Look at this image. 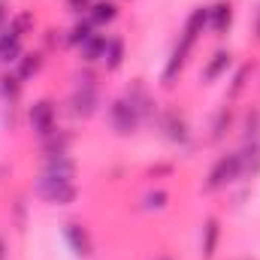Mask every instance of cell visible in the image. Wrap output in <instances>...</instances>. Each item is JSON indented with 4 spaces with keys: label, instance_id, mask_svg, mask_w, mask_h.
Instances as JSON below:
<instances>
[{
    "label": "cell",
    "instance_id": "cell-29",
    "mask_svg": "<svg viewBox=\"0 0 260 260\" xmlns=\"http://www.w3.org/2000/svg\"><path fill=\"white\" fill-rule=\"evenodd\" d=\"M40 40H43V52H46V55H49V52H58V49H67V40H64V30H61V27L43 30Z\"/></svg>",
    "mask_w": 260,
    "mask_h": 260
},
{
    "label": "cell",
    "instance_id": "cell-27",
    "mask_svg": "<svg viewBox=\"0 0 260 260\" xmlns=\"http://www.w3.org/2000/svg\"><path fill=\"white\" fill-rule=\"evenodd\" d=\"M9 24H12V27L27 40V34H34V30H37V15H34L30 9H21V12H12Z\"/></svg>",
    "mask_w": 260,
    "mask_h": 260
},
{
    "label": "cell",
    "instance_id": "cell-35",
    "mask_svg": "<svg viewBox=\"0 0 260 260\" xmlns=\"http://www.w3.org/2000/svg\"><path fill=\"white\" fill-rule=\"evenodd\" d=\"M154 260H173V257H170V254H157Z\"/></svg>",
    "mask_w": 260,
    "mask_h": 260
},
{
    "label": "cell",
    "instance_id": "cell-14",
    "mask_svg": "<svg viewBox=\"0 0 260 260\" xmlns=\"http://www.w3.org/2000/svg\"><path fill=\"white\" fill-rule=\"evenodd\" d=\"M24 52H27L24 37H21L12 24H6V27L0 30V67L12 70V67L18 64V58H21Z\"/></svg>",
    "mask_w": 260,
    "mask_h": 260
},
{
    "label": "cell",
    "instance_id": "cell-23",
    "mask_svg": "<svg viewBox=\"0 0 260 260\" xmlns=\"http://www.w3.org/2000/svg\"><path fill=\"white\" fill-rule=\"evenodd\" d=\"M239 164H242V179L254 182L260 176V142H239Z\"/></svg>",
    "mask_w": 260,
    "mask_h": 260
},
{
    "label": "cell",
    "instance_id": "cell-24",
    "mask_svg": "<svg viewBox=\"0 0 260 260\" xmlns=\"http://www.w3.org/2000/svg\"><path fill=\"white\" fill-rule=\"evenodd\" d=\"M106 37L109 34H103V30H97L91 40H85L76 52H79V61L88 67H100V55H103V46H106Z\"/></svg>",
    "mask_w": 260,
    "mask_h": 260
},
{
    "label": "cell",
    "instance_id": "cell-7",
    "mask_svg": "<svg viewBox=\"0 0 260 260\" xmlns=\"http://www.w3.org/2000/svg\"><path fill=\"white\" fill-rule=\"evenodd\" d=\"M61 236H64L67 248L73 251V257H76V260L94 257L97 242H94V233H91V227H88L85 221H79V218L64 221V224H61Z\"/></svg>",
    "mask_w": 260,
    "mask_h": 260
},
{
    "label": "cell",
    "instance_id": "cell-13",
    "mask_svg": "<svg viewBox=\"0 0 260 260\" xmlns=\"http://www.w3.org/2000/svg\"><path fill=\"white\" fill-rule=\"evenodd\" d=\"M191 49H185L182 43H173V49H170V55H167V64L160 70V88H167V91H173L176 88V82L182 79V73H185V67L191 61Z\"/></svg>",
    "mask_w": 260,
    "mask_h": 260
},
{
    "label": "cell",
    "instance_id": "cell-3",
    "mask_svg": "<svg viewBox=\"0 0 260 260\" xmlns=\"http://www.w3.org/2000/svg\"><path fill=\"white\" fill-rule=\"evenodd\" d=\"M236 182H242V164H239V151L230 148V151H221V154L212 160V167H209L206 176H203L200 191H203V194H221V191L233 188Z\"/></svg>",
    "mask_w": 260,
    "mask_h": 260
},
{
    "label": "cell",
    "instance_id": "cell-10",
    "mask_svg": "<svg viewBox=\"0 0 260 260\" xmlns=\"http://www.w3.org/2000/svg\"><path fill=\"white\" fill-rule=\"evenodd\" d=\"M233 58H236V55H233V49H230V46H218V49L203 61V67H200V82H203V85H215V82L227 79V76H230V70L236 67Z\"/></svg>",
    "mask_w": 260,
    "mask_h": 260
},
{
    "label": "cell",
    "instance_id": "cell-8",
    "mask_svg": "<svg viewBox=\"0 0 260 260\" xmlns=\"http://www.w3.org/2000/svg\"><path fill=\"white\" fill-rule=\"evenodd\" d=\"M121 94H124V97L130 100V106L139 112L142 124H154V118H157V112H160V103L154 100L151 88H148L142 79H133V82H127Z\"/></svg>",
    "mask_w": 260,
    "mask_h": 260
},
{
    "label": "cell",
    "instance_id": "cell-15",
    "mask_svg": "<svg viewBox=\"0 0 260 260\" xmlns=\"http://www.w3.org/2000/svg\"><path fill=\"white\" fill-rule=\"evenodd\" d=\"M233 18H236V3L233 0H215V3H209V30L215 37H227L233 30Z\"/></svg>",
    "mask_w": 260,
    "mask_h": 260
},
{
    "label": "cell",
    "instance_id": "cell-33",
    "mask_svg": "<svg viewBox=\"0 0 260 260\" xmlns=\"http://www.w3.org/2000/svg\"><path fill=\"white\" fill-rule=\"evenodd\" d=\"M9 18H12V12H9V0H0V30L9 24Z\"/></svg>",
    "mask_w": 260,
    "mask_h": 260
},
{
    "label": "cell",
    "instance_id": "cell-36",
    "mask_svg": "<svg viewBox=\"0 0 260 260\" xmlns=\"http://www.w3.org/2000/svg\"><path fill=\"white\" fill-rule=\"evenodd\" d=\"M130 3H133V0H130Z\"/></svg>",
    "mask_w": 260,
    "mask_h": 260
},
{
    "label": "cell",
    "instance_id": "cell-21",
    "mask_svg": "<svg viewBox=\"0 0 260 260\" xmlns=\"http://www.w3.org/2000/svg\"><path fill=\"white\" fill-rule=\"evenodd\" d=\"M239 142H260V103H251L239 112Z\"/></svg>",
    "mask_w": 260,
    "mask_h": 260
},
{
    "label": "cell",
    "instance_id": "cell-22",
    "mask_svg": "<svg viewBox=\"0 0 260 260\" xmlns=\"http://www.w3.org/2000/svg\"><path fill=\"white\" fill-rule=\"evenodd\" d=\"M24 94V82L18 79L15 70H3L0 73V103L3 106H18Z\"/></svg>",
    "mask_w": 260,
    "mask_h": 260
},
{
    "label": "cell",
    "instance_id": "cell-20",
    "mask_svg": "<svg viewBox=\"0 0 260 260\" xmlns=\"http://www.w3.org/2000/svg\"><path fill=\"white\" fill-rule=\"evenodd\" d=\"M46 61H49V58H46V52H43V49H27V52L18 58V64L12 67V70L18 73V79H21V82H34V79L46 70Z\"/></svg>",
    "mask_w": 260,
    "mask_h": 260
},
{
    "label": "cell",
    "instance_id": "cell-1",
    "mask_svg": "<svg viewBox=\"0 0 260 260\" xmlns=\"http://www.w3.org/2000/svg\"><path fill=\"white\" fill-rule=\"evenodd\" d=\"M76 173H79V164H76L73 154H46L40 160V170L34 176L30 191L46 206H55V209L73 206L79 200Z\"/></svg>",
    "mask_w": 260,
    "mask_h": 260
},
{
    "label": "cell",
    "instance_id": "cell-16",
    "mask_svg": "<svg viewBox=\"0 0 260 260\" xmlns=\"http://www.w3.org/2000/svg\"><path fill=\"white\" fill-rule=\"evenodd\" d=\"M127 61V40L121 34H109L106 37V46H103V55H100V70L103 73H118Z\"/></svg>",
    "mask_w": 260,
    "mask_h": 260
},
{
    "label": "cell",
    "instance_id": "cell-17",
    "mask_svg": "<svg viewBox=\"0 0 260 260\" xmlns=\"http://www.w3.org/2000/svg\"><path fill=\"white\" fill-rule=\"evenodd\" d=\"M251 76H254V61H245V64L233 67L230 70V82H227V91H224V100L227 103H239L251 85Z\"/></svg>",
    "mask_w": 260,
    "mask_h": 260
},
{
    "label": "cell",
    "instance_id": "cell-9",
    "mask_svg": "<svg viewBox=\"0 0 260 260\" xmlns=\"http://www.w3.org/2000/svg\"><path fill=\"white\" fill-rule=\"evenodd\" d=\"M236 121H239V109H236V103H221L215 112H212V118H209V133H206V142L209 145H221V142H227V136L236 130Z\"/></svg>",
    "mask_w": 260,
    "mask_h": 260
},
{
    "label": "cell",
    "instance_id": "cell-2",
    "mask_svg": "<svg viewBox=\"0 0 260 260\" xmlns=\"http://www.w3.org/2000/svg\"><path fill=\"white\" fill-rule=\"evenodd\" d=\"M67 112L73 118H94L106 109V97H103V85H100V73L88 64H79L70 73V94H67Z\"/></svg>",
    "mask_w": 260,
    "mask_h": 260
},
{
    "label": "cell",
    "instance_id": "cell-18",
    "mask_svg": "<svg viewBox=\"0 0 260 260\" xmlns=\"http://www.w3.org/2000/svg\"><path fill=\"white\" fill-rule=\"evenodd\" d=\"M85 18H88L97 30H106V27H112V24L121 18V0H94Z\"/></svg>",
    "mask_w": 260,
    "mask_h": 260
},
{
    "label": "cell",
    "instance_id": "cell-32",
    "mask_svg": "<svg viewBox=\"0 0 260 260\" xmlns=\"http://www.w3.org/2000/svg\"><path fill=\"white\" fill-rule=\"evenodd\" d=\"M9 251H12V242H9V236L0 230V260H9Z\"/></svg>",
    "mask_w": 260,
    "mask_h": 260
},
{
    "label": "cell",
    "instance_id": "cell-28",
    "mask_svg": "<svg viewBox=\"0 0 260 260\" xmlns=\"http://www.w3.org/2000/svg\"><path fill=\"white\" fill-rule=\"evenodd\" d=\"M27 212H30V203H27L24 197H15V200L9 203V218H12V227H15V230H24Z\"/></svg>",
    "mask_w": 260,
    "mask_h": 260
},
{
    "label": "cell",
    "instance_id": "cell-6",
    "mask_svg": "<svg viewBox=\"0 0 260 260\" xmlns=\"http://www.w3.org/2000/svg\"><path fill=\"white\" fill-rule=\"evenodd\" d=\"M58 112L61 109H58V103L52 97H40V100H34L27 106L24 121H27V127H30V133L37 139H43V136H49V133L58 130Z\"/></svg>",
    "mask_w": 260,
    "mask_h": 260
},
{
    "label": "cell",
    "instance_id": "cell-26",
    "mask_svg": "<svg viewBox=\"0 0 260 260\" xmlns=\"http://www.w3.org/2000/svg\"><path fill=\"white\" fill-rule=\"evenodd\" d=\"M94 34H97V27H94V24H91L85 15H82V18H76V21H73V24L64 30L67 49H79V46H82L85 40H91Z\"/></svg>",
    "mask_w": 260,
    "mask_h": 260
},
{
    "label": "cell",
    "instance_id": "cell-11",
    "mask_svg": "<svg viewBox=\"0 0 260 260\" xmlns=\"http://www.w3.org/2000/svg\"><path fill=\"white\" fill-rule=\"evenodd\" d=\"M209 30V3H197L194 9L188 12V18H185V24H182V30H179V37H176V43H182L185 49H191L194 52L197 43L203 40V34Z\"/></svg>",
    "mask_w": 260,
    "mask_h": 260
},
{
    "label": "cell",
    "instance_id": "cell-30",
    "mask_svg": "<svg viewBox=\"0 0 260 260\" xmlns=\"http://www.w3.org/2000/svg\"><path fill=\"white\" fill-rule=\"evenodd\" d=\"M91 3L94 0H64V6L76 15V18H82V15H88V9H91Z\"/></svg>",
    "mask_w": 260,
    "mask_h": 260
},
{
    "label": "cell",
    "instance_id": "cell-25",
    "mask_svg": "<svg viewBox=\"0 0 260 260\" xmlns=\"http://www.w3.org/2000/svg\"><path fill=\"white\" fill-rule=\"evenodd\" d=\"M170 191L167 188H160V185H154V188H148V191H142L139 197V209L142 212H148V215H157V212H164L167 206H170Z\"/></svg>",
    "mask_w": 260,
    "mask_h": 260
},
{
    "label": "cell",
    "instance_id": "cell-4",
    "mask_svg": "<svg viewBox=\"0 0 260 260\" xmlns=\"http://www.w3.org/2000/svg\"><path fill=\"white\" fill-rule=\"evenodd\" d=\"M154 127L160 130V136L176 148H191L194 145V127H191L188 115L179 112V109H164L160 106V112L154 118Z\"/></svg>",
    "mask_w": 260,
    "mask_h": 260
},
{
    "label": "cell",
    "instance_id": "cell-12",
    "mask_svg": "<svg viewBox=\"0 0 260 260\" xmlns=\"http://www.w3.org/2000/svg\"><path fill=\"white\" fill-rule=\"evenodd\" d=\"M221 239H224V224L218 215H206L200 224V260H215L221 251Z\"/></svg>",
    "mask_w": 260,
    "mask_h": 260
},
{
    "label": "cell",
    "instance_id": "cell-19",
    "mask_svg": "<svg viewBox=\"0 0 260 260\" xmlns=\"http://www.w3.org/2000/svg\"><path fill=\"white\" fill-rule=\"evenodd\" d=\"M73 145H76V133L70 127H58L55 133L43 136L40 139V154H73Z\"/></svg>",
    "mask_w": 260,
    "mask_h": 260
},
{
    "label": "cell",
    "instance_id": "cell-34",
    "mask_svg": "<svg viewBox=\"0 0 260 260\" xmlns=\"http://www.w3.org/2000/svg\"><path fill=\"white\" fill-rule=\"evenodd\" d=\"M254 40L260 43V3H257V12H254Z\"/></svg>",
    "mask_w": 260,
    "mask_h": 260
},
{
    "label": "cell",
    "instance_id": "cell-5",
    "mask_svg": "<svg viewBox=\"0 0 260 260\" xmlns=\"http://www.w3.org/2000/svg\"><path fill=\"white\" fill-rule=\"evenodd\" d=\"M106 121H109V130H112L115 136H133L136 130L142 127L139 112L130 106V100L124 94H118V97H112V100L106 103Z\"/></svg>",
    "mask_w": 260,
    "mask_h": 260
},
{
    "label": "cell",
    "instance_id": "cell-31",
    "mask_svg": "<svg viewBox=\"0 0 260 260\" xmlns=\"http://www.w3.org/2000/svg\"><path fill=\"white\" fill-rule=\"evenodd\" d=\"M176 167L173 164H157V167H148V176H154V179H160V176H170Z\"/></svg>",
    "mask_w": 260,
    "mask_h": 260
}]
</instances>
